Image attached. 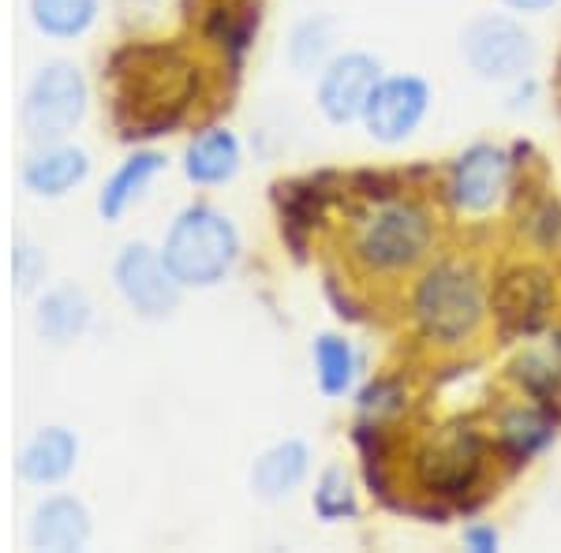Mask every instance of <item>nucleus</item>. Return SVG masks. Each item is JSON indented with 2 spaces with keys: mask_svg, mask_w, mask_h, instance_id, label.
I'll return each mask as SVG.
<instances>
[{
  "mask_svg": "<svg viewBox=\"0 0 561 553\" xmlns=\"http://www.w3.org/2000/svg\"><path fill=\"white\" fill-rule=\"evenodd\" d=\"M113 285L139 319H169L180 307V292H184V288L176 285V277L169 274L161 251H153L150 243H142V240L128 243V247L116 255Z\"/></svg>",
  "mask_w": 561,
  "mask_h": 553,
  "instance_id": "obj_7",
  "label": "nucleus"
},
{
  "mask_svg": "<svg viewBox=\"0 0 561 553\" xmlns=\"http://www.w3.org/2000/svg\"><path fill=\"white\" fill-rule=\"evenodd\" d=\"M311 509L322 523H341V520H352V516L359 512L356 483H352L345 464H325L322 468L319 483H314V494H311Z\"/></svg>",
  "mask_w": 561,
  "mask_h": 553,
  "instance_id": "obj_22",
  "label": "nucleus"
},
{
  "mask_svg": "<svg viewBox=\"0 0 561 553\" xmlns=\"http://www.w3.org/2000/svg\"><path fill=\"white\" fill-rule=\"evenodd\" d=\"M510 187V158L491 142L468 147L449 169V198L460 214H486Z\"/></svg>",
  "mask_w": 561,
  "mask_h": 553,
  "instance_id": "obj_10",
  "label": "nucleus"
},
{
  "mask_svg": "<svg viewBox=\"0 0 561 553\" xmlns=\"http://www.w3.org/2000/svg\"><path fill=\"white\" fill-rule=\"evenodd\" d=\"M79 438L68 426H42L26 438V446L15 457V471L31 486H57L76 471Z\"/></svg>",
  "mask_w": 561,
  "mask_h": 553,
  "instance_id": "obj_14",
  "label": "nucleus"
},
{
  "mask_svg": "<svg viewBox=\"0 0 561 553\" xmlns=\"http://www.w3.org/2000/svg\"><path fill=\"white\" fill-rule=\"evenodd\" d=\"M465 546L472 553H494L502 546V534L491 523H472V528H465Z\"/></svg>",
  "mask_w": 561,
  "mask_h": 553,
  "instance_id": "obj_26",
  "label": "nucleus"
},
{
  "mask_svg": "<svg viewBox=\"0 0 561 553\" xmlns=\"http://www.w3.org/2000/svg\"><path fill=\"white\" fill-rule=\"evenodd\" d=\"M505 8H513V12H524V15H539L547 12V8H554L558 0H502Z\"/></svg>",
  "mask_w": 561,
  "mask_h": 553,
  "instance_id": "obj_27",
  "label": "nucleus"
},
{
  "mask_svg": "<svg viewBox=\"0 0 561 553\" xmlns=\"http://www.w3.org/2000/svg\"><path fill=\"white\" fill-rule=\"evenodd\" d=\"M412 314L423 337L442 348L472 341L486 319L483 280L465 262H438L415 285Z\"/></svg>",
  "mask_w": 561,
  "mask_h": 553,
  "instance_id": "obj_2",
  "label": "nucleus"
},
{
  "mask_svg": "<svg viewBox=\"0 0 561 553\" xmlns=\"http://www.w3.org/2000/svg\"><path fill=\"white\" fill-rule=\"evenodd\" d=\"M415 479L438 497H465L483 479V438L472 426H442L415 452Z\"/></svg>",
  "mask_w": 561,
  "mask_h": 553,
  "instance_id": "obj_6",
  "label": "nucleus"
},
{
  "mask_svg": "<svg viewBox=\"0 0 561 553\" xmlns=\"http://www.w3.org/2000/svg\"><path fill=\"white\" fill-rule=\"evenodd\" d=\"M90 319H94L90 296L79 285L65 280V285H53L38 299V307H34V333L49 344H71L90 330Z\"/></svg>",
  "mask_w": 561,
  "mask_h": 553,
  "instance_id": "obj_15",
  "label": "nucleus"
},
{
  "mask_svg": "<svg viewBox=\"0 0 561 553\" xmlns=\"http://www.w3.org/2000/svg\"><path fill=\"white\" fill-rule=\"evenodd\" d=\"M554 280L539 266H520L505 274L494 288V314L510 333H536L550 319Z\"/></svg>",
  "mask_w": 561,
  "mask_h": 553,
  "instance_id": "obj_11",
  "label": "nucleus"
},
{
  "mask_svg": "<svg viewBox=\"0 0 561 553\" xmlns=\"http://www.w3.org/2000/svg\"><path fill=\"white\" fill-rule=\"evenodd\" d=\"M333 31H337V23L330 15H307L304 23H296L293 38H288V65L300 71V76L330 65Z\"/></svg>",
  "mask_w": 561,
  "mask_h": 553,
  "instance_id": "obj_23",
  "label": "nucleus"
},
{
  "mask_svg": "<svg viewBox=\"0 0 561 553\" xmlns=\"http://www.w3.org/2000/svg\"><path fill=\"white\" fill-rule=\"evenodd\" d=\"M378 83H382V60L364 49H348L330 57V65L322 68L319 87H314V102H319L325 120L345 128V124L364 116Z\"/></svg>",
  "mask_w": 561,
  "mask_h": 553,
  "instance_id": "obj_8",
  "label": "nucleus"
},
{
  "mask_svg": "<svg viewBox=\"0 0 561 553\" xmlns=\"http://www.w3.org/2000/svg\"><path fill=\"white\" fill-rule=\"evenodd\" d=\"M90 105L87 79L71 60H49L23 90L20 124L31 142H60L83 124Z\"/></svg>",
  "mask_w": 561,
  "mask_h": 553,
  "instance_id": "obj_4",
  "label": "nucleus"
},
{
  "mask_svg": "<svg viewBox=\"0 0 561 553\" xmlns=\"http://www.w3.org/2000/svg\"><path fill=\"white\" fill-rule=\"evenodd\" d=\"M517 378L528 393L536 396H561V362L542 356V352H531V356L517 359Z\"/></svg>",
  "mask_w": 561,
  "mask_h": 553,
  "instance_id": "obj_24",
  "label": "nucleus"
},
{
  "mask_svg": "<svg viewBox=\"0 0 561 553\" xmlns=\"http://www.w3.org/2000/svg\"><path fill=\"white\" fill-rule=\"evenodd\" d=\"M12 277H15V288H20V292H34V288H38V280L45 277V255L34 247V243H15Z\"/></svg>",
  "mask_w": 561,
  "mask_h": 553,
  "instance_id": "obj_25",
  "label": "nucleus"
},
{
  "mask_svg": "<svg viewBox=\"0 0 561 553\" xmlns=\"http://www.w3.org/2000/svg\"><path fill=\"white\" fill-rule=\"evenodd\" d=\"M161 258L180 288H214L237 266L240 232L229 214L206 203H192L169 224L161 240Z\"/></svg>",
  "mask_w": 561,
  "mask_h": 553,
  "instance_id": "obj_1",
  "label": "nucleus"
},
{
  "mask_svg": "<svg viewBox=\"0 0 561 553\" xmlns=\"http://www.w3.org/2000/svg\"><path fill=\"white\" fill-rule=\"evenodd\" d=\"M165 172V153L158 150H135L128 158L116 165L113 176L105 180V187L98 192V214L105 217V221H121L124 214H128L131 203H139L142 192L150 187L153 176H161Z\"/></svg>",
  "mask_w": 561,
  "mask_h": 553,
  "instance_id": "obj_18",
  "label": "nucleus"
},
{
  "mask_svg": "<svg viewBox=\"0 0 561 553\" xmlns=\"http://www.w3.org/2000/svg\"><path fill=\"white\" fill-rule=\"evenodd\" d=\"M87 176H90V153L83 147H71L68 139L42 142L23 161V187L38 198H65Z\"/></svg>",
  "mask_w": 561,
  "mask_h": 553,
  "instance_id": "obj_13",
  "label": "nucleus"
},
{
  "mask_svg": "<svg viewBox=\"0 0 561 553\" xmlns=\"http://www.w3.org/2000/svg\"><path fill=\"white\" fill-rule=\"evenodd\" d=\"M431 108V83L423 76H389L375 87L364 108V128L375 142L397 147L420 128Z\"/></svg>",
  "mask_w": 561,
  "mask_h": 553,
  "instance_id": "obj_9",
  "label": "nucleus"
},
{
  "mask_svg": "<svg viewBox=\"0 0 561 553\" xmlns=\"http://www.w3.org/2000/svg\"><path fill=\"white\" fill-rule=\"evenodd\" d=\"M90 512L79 497L71 494H49L31 512V528H26V542L31 550L45 553H76L90 542Z\"/></svg>",
  "mask_w": 561,
  "mask_h": 553,
  "instance_id": "obj_12",
  "label": "nucleus"
},
{
  "mask_svg": "<svg viewBox=\"0 0 561 553\" xmlns=\"http://www.w3.org/2000/svg\"><path fill=\"white\" fill-rule=\"evenodd\" d=\"M311 471V449L300 438H285L277 446H270L266 452H259L255 468H251V489L262 502H285L293 497V489H300V483Z\"/></svg>",
  "mask_w": 561,
  "mask_h": 553,
  "instance_id": "obj_16",
  "label": "nucleus"
},
{
  "mask_svg": "<svg viewBox=\"0 0 561 553\" xmlns=\"http://www.w3.org/2000/svg\"><path fill=\"white\" fill-rule=\"evenodd\" d=\"M434 224L423 206L393 198L359 217L352 255L367 274H404L431 251Z\"/></svg>",
  "mask_w": 561,
  "mask_h": 553,
  "instance_id": "obj_3",
  "label": "nucleus"
},
{
  "mask_svg": "<svg viewBox=\"0 0 561 553\" xmlns=\"http://www.w3.org/2000/svg\"><path fill=\"white\" fill-rule=\"evenodd\" d=\"M311 362H314V382H319L322 396L337 401V396L352 393L359 375V356L341 333H319L311 344Z\"/></svg>",
  "mask_w": 561,
  "mask_h": 553,
  "instance_id": "obj_19",
  "label": "nucleus"
},
{
  "mask_svg": "<svg viewBox=\"0 0 561 553\" xmlns=\"http://www.w3.org/2000/svg\"><path fill=\"white\" fill-rule=\"evenodd\" d=\"M243 161V147L240 139L229 128H210L198 139L187 142L184 150V176L192 180L195 187H217L229 184L240 172Z\"/></svg>",
  "mask_w": 561,
  "mask_h": 553,
  "instance_id": "obj_17",
  "label": "nucleus"
},
{
  "mask_svg": "<svg viewBox=\"0 0 561 553\" xmlns=\"http://www.w3.org/2000/svg\"><path fill=\"white\" fill-rule=\"evenodd\" d=\"M554 441V419L539 407H517L502 419V446L510 457L531 460Z\"/></svg>",
  "mask_w": 561,
  "mask_h": 553,
  "instance_id": "obj_21",
  "label": "nucleus"
},
{
  "mask_svg": "<svg viewBox=\"0 0 561 553\" xmlns=\"http://www.w3.org/2000/svg\"><path fill=\"white\" fill-rule=\"evenodd\" d=\"M460 53H465L468 68L486 83H513V79L528 76L539 57L536 38L513 15L502 12L476 15L460 34Z\"/></svg>",
  "mask_w": 561,
  "mask_h": 553,
  "instance_id": "obj_5",
  "label": "nucleus"
},
{
  "mask_svg": "<svg viewBox=\"0 0 561 553\" xmlns=\"http://www.w3.org/2000/svg\"><path fill=\"white\" fill-rule=\"evenodd\" d=\"M31 23L49 42H76L94 26L98 0H26Z\"/></svg>",
  "mask_w": 561,
  "mask_h": 553,
  "instance_id": "obj_20",
  "label": "nucleus"
}]
</instances>
